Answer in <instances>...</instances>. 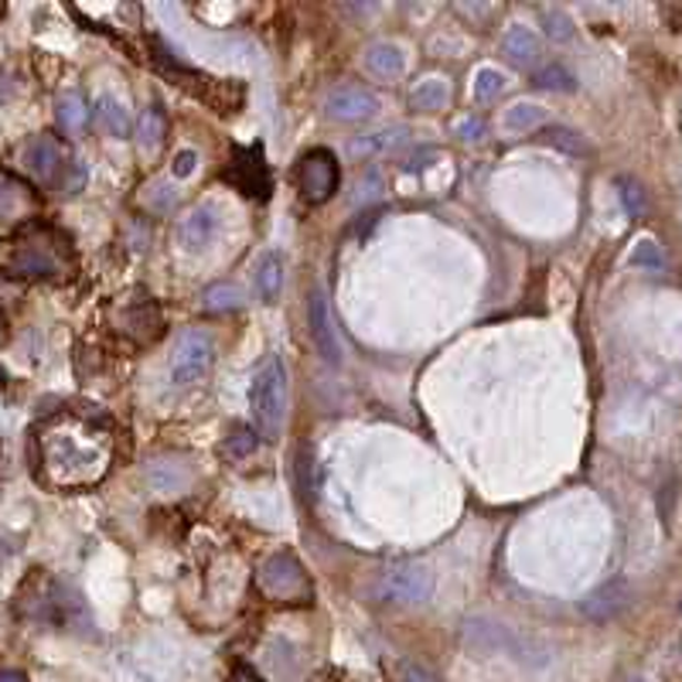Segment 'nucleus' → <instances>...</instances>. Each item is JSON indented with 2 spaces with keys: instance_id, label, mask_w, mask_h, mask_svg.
<instances>
[{
  "instance_id": "nucleus-24",
  "label": "nucleus",
  "mask_w": 682,
  "mask_h": 682,
  "mask_svg": "<svg viewBox=\"0 0 682 682\" xmlns=\"http://www.w3.org/2000/svg\"><path fill=\"white\" fill-rule=\"evenodd\" d=\"M546 124V109L536 106V103H515L508 113H505V127L515 130V134H526V130H536Z\"/></svg>"
},
{
  "instance_id": "nucleus-19",
  "label": "nucleus",
  "mask_w": 682,
  "mask_h": 682,
  "mask_svg": "<svg viewBox=\"0 0 682 682\" xmlns=\"http://www.w3.org/2000/svg\"><path fill=\"white\" fill-rule=\"evenodd\" d=\"M256 291L266 304L280 301V291H284V260L280 253H266L256 266Z\"/></svg>"
},
{
  "instance_id": "nucleus-25",
  "label": "nucleus",
  "mask_w": 682,
  "mask_h": 682,
  "mask_svg": "<svg viewBox=\"0 0 682 682\" xmlns=\"http://www.w3.org/2000/svg\"><path fill=\"white\" fill-rule=\"evenodd\" d=\"M175 202H178V195H175L171 181H150L147 188H140V206L150 209V212H157V216L171 212Z\"/></svg>"
},
{
  "instance_id": "nucleus-28",
  "label": "nucleus",
  "mask_w": 682,
  "mask_h": 682,
  "mask_svg": "<svg viewBox=\"0 0 682 682\" xmlns=\"http://www.w3.org/2000/svg\"><path fill=\"white\" fill-rule=\"evenodd\" d=\"M536 86L553 90V93H574V75L564 65H549V69L536 72Z\"/></svg>"
},
{
  "instance_id": "nucleus-34",
  "label": "nucleus",
  "mask_w": 682,
  "mask_h": 682,
  "mask_svg": "<svg viewBox=\"0 0 682 682\" xmlns=\"http://www.w3.org/2000/svg\"><path fill=\"white\" fill-rule=\"evenodd\" d=\"M546 140L549 144H559V147H567V150H584V144L580 140H574V134L570 130H559V127H553V130H546Z\"/></svg>"
},
{
  "instance_id": "nucleus-13",
  "label": "nucleus",
  "mask_w": 682,
  "mask_h": 682,
  "mask_svg": "<svg viewBox=\"0 0 682 682\" xmlns=\"http://www.w3.org/2000/svg\"><path fill=\"white\" fill-rule=\"evenodd\" d=\"M379 109L376 96L363 86H338L332 96H328V113L342 124H358V119H369L373 113Z\"/></svg>"
},
{
  "instance_id": "nucleus-30",
  "label": "nucleus",
  "mask_w": 682,
  "mask_h": 682,
  "mask_svg": "<svg viewBox=\"0 0 682 682\" xmlns=\"http://www.w3.org/2000/svg\"><path fill=\"white\" fill-rule=\"evenodd\" d=\"M225 458H232V461H243V458H250L253 451H256V433L253 430H235L229 440H225Z\"/></svg>"
},
{
  "instance_id": "nucleus-14",
  "label": "nucleus",
  "mask_w": 682,
  "mask_h": 682,
  "mask_svg": "<svg viewBox=\"0 0 682 682\" xmlns=\"http://www.w3.org/2000/svg\"><path fill=\"white\" fill-rule=\"evenodd\" d=\"M628 600H631V590H628V584L625 580H611V584H605V587H597L584 605H580V611L590 618V621H611V618H618L625 608H628Z\"/></svg>"
},
{
  "instance_id": "nucleus-4",
  "label": "nucleus",
  "mask_w": 682,
  "mask_h": 682,
  "mask_svg": "<svg viewBox=\"0 0 682 682\" xmlns=\"http://www.w3.org/2000/svg\"><path fill=\"white\" fill-rule=\"evenodd\" d=\"M256 590L273 600V605H307L311 580L301 567V559L291 549L270 553L256 570Z\"/></svg>"
},
{
  "instance_id": "nucleus-38",
  "label": "nucleus",
  "mask_w": 682,
  "mask_h": 682,
  "mask_svg": "<svg viewBox=\"0 0 682 682\" xmlns=\"http://www.w3.org/2000/svg\"><path fill=\"white\" fill-rule=\"evenodd\" d=\"M399 679H407V682H433V675H430V672L413 669V665H399Z\"/></svg>"
},
{
  "instance_id": "nucleus-2",
  "label": "nucleus",
  "mask_w": 682,
  "mask_h": 682,
  "mask_svg": "<svg viewBox=\"0 0 682 682\" xmlns=\"http://www.w3.org/2000/svg\"><path fill=\"white\" fill-rule=\"evenodd\" d=\"M0 266L14 280H69L75 273V250L62 229L28 225L14 235Z\"/></svg>"
},
{
  "instance_id": "nucleus-20",
  "label": "nucleus",
  "mask_w": 682,
  "mask_h": 682,
  "mask_svg": "<svg viewBox=\"0 0 682 682\" xmlns=\"http://www.w3.org/2000/svg\"><path fill=\"white\" fill-rule=\"evenodd\" d=\"M410 103H413V109H427V113H433V109H444V106L451 103V86L444 83V78L430 75V78H423V83H417V86H413Z\"/></svg>"
},
{
  "instance_id": "nucleus-35",
  "label": "nucleus",
  "mask_w": 682,
  "mask_h": 682,
  "mask_svg": "<svg viewBox=\"0 0 682 682\" xmlns=\"http://www.w3.org/2000/svg\"><path fill=\"white\" fill-rule=\"evenodd\" d=\"M373 198H379V175L376 171L366 175V185H358V206L373 202Z\"/></svg>"
},
{
  "instance_id": "nucleus-26",
  "label": "nucleus",
  "mask_w": 682,
  "mask_h": 682,
  "mask_svg": "<svg viewBox=\"0 0 682 682\" xmlns=\"http://www.w3.org/2000/svg\"><path fill=\"white\" fill-rule=\"evenodd\" d=\"M243 291H239L235 284H212L206 291V311L212 314H222V311H239L243 307Z\"/></svg>"
},
{
  "instance_id": "nucleus-9",
  "label": "nucleus",
  "mask_w": 682,
  "mask_h": 682,
  "mask_svg": "<svg viewBox=\"0 0 682 682\" xmlns=\"http://www.w3.org/2000/svg\"><path fill=\"white\" fill-rule=\"evenodd\" d=\"M24 168L38 185H55L59 178H65V171L72 168V160H69L59 137L42 134L24 147Z\"/></svg>"
},
{
  "instance_id": "nucleus-11",
  "label": "nucleus",
  "mask_w": 682,
  "mask_h": 682,
  "mask_svg": "<svg viewBox=\"0 0 682 682\" xmlns=\"http://www.w3.org/2000/svg\"><path fill=\"white\" fill-rule=\"evenodd\" d=\"M307 325H311V338L325 358L328 366H342V345H338V335H335V321H332V307H328V297L321 287L311 291V301H307Z\"/></svg>"
},
{
  "instance_id": "nucleus-16",
  "label": "nucleus",
  "mask_w": 682,
  "mask_h": 682,
  "mask_svg": "<svg viewBox=\"0 0 682 682\" xmlns=\"http://www.w3.org/2000/svg\"><path fill=\"white\" fill-rule=\"evenodd\" d=\"M502 49H505L508 62L518 69H533L539 62V38L529 28H508Z\"/></svg>"
},
{
  "instance_id": "nucleus-33",
  "label": "nucleus",
  "mask_w": 682,
  "mask_h": 682,
  "mask_svg": "<svg viewBox=\"0 0 682 682\" xmlns=\"http://www.w3.org/2000/svg\"><path fill=\"white\" fill-rule=\"evenodd\" d=\"M631 263H634V266H655V270H659V266H662V253L655 250V243H638Z\"/></svg>"
},
{
  "instance_id": "nucleus-39",
  "label": "nucleus",
  "mask_w": 682,
  "mask_h": 682,
  "mask_svg": "<svg viewBox=\"0 0 682 682\" xmlns=\"http://www.w3.org/2000/svg\"><path fill=\"white\" fill-rule=\"evenodd\" d=\"M0 682H28V675L18 669H0Z\"/></svg>"
},
{
  "instance_id": "nucleus-5",
  "label": "nucleus",
  "mask_w": 682,
  "mask_h": 682,
  "mask_svg": "<svg viewBox=\"0 0 682 682\" xmlns=\"http://www.w3.org/2000/svg\"><path fill=\"white\" fill-rule=\"evenodd\" d=\"M338 160L332 150L317 147V150H307L297 165V185H301V195L307 206H325L328 198L338 191Z\"/></svg>"
},
{
  "instance_id": "nucleus-23",
  "label": "nucleus",
  "mask_w": 682,
  "mask_h": 682,
  "mask_svg": "<svg viewBox=\"0 0 682 682\" xmlns=\"http://www.w3.org/2000/svg\"><path fill=\"white\" fill-rule=\"evenodd\" d=\"M96 124H99L109 137H127V134H130V116H127V109L119 106L113 96H103V99L96 103Z\"/></svg>"
},
{
  "instance_id": "nucleus-40",
  "label": "nucleus",
  "mask_w": 682,
  "mask_h": 682,
  "mask_svg": "<svg viewBox=\"0 0 682 682\" xmlns=\"http://www.w3.org/2000/svg\"><path fill=\"white\" fill-rule=\"evenodd\" d=\"M4 342H8V317L0 314V345H4Z\"/></svg>"
},
{
  "instance_id": "nucleus-10",
  "label": "nucleus",
  "mask_w": 682,
  "mask_h": 682,
  "mask_svg": "<svg viewBox=\"0 0 682 682\" xmlns=\"http://www.w3.org/2000/svg\"><path fill=\"white\" fill-rule=\"evenodd\" d=\"M38 216V195L34 188L0 168V229H18L28 225Z\"/></svg>"
},
{
  "instance_id": "nucleus-22",
  "label": "nucleus",
  "mask_w": 682,
  "mask_h": 682,
  "mask_svg": "<svg viewBox=\"0 0 682 682\" xmlns=\"http://www.w3.org/2000/svg\"><path fill=\"white\" fill-rule=\"evenodd\" d=\"M165 137H168V119H165V113H160L157 106L144 109L140 124H137V144H140L147 154H154L160 144H165Z\"/></svg>"
},
{
  "instance_id": "nucleus-36",
  "label": "nucleus",
  "mask_w": 682,
  "mask_h": 682,
  "mask_svg": "<svg viewBox=\"0 0 682 682\" xmlns=\"http://www.w3.org/2000/svg\"><path fill=\"white\" fill-rule=\"evenodd\" d=\"M195 165H198V154H195V150H181V154L175 157V175H178V178H188V175L195 171Z\"/></svg>"
},
{
  "instance_id": "nucleus-6",
  "label": "nucleus",
  "mask_w": 682,
  "mask_h": 682,
  "mask_svg": "<svg viewBox=\"0 0 682 682\" xmlns=\"http://www.w3.org/2000/svg\"><path fill=\"white\" fill-rule=\"evenodd\" d=\"M376 594L389 605H423L433 594V574L423 564H396L382 574Z\"/></svg>"
},
{
  "instance_id": "nucleus-17",
  "label": "nucleus",
  "mask_w": 682,
  "mask_h": 682,
  "mask_svg": "<svg viewBox=\"0 0 682 682\" xmlns=\"http://www.w3.org/2000/svg\"><path fill=\"white\" fill-rule=\"evenodd\" d=\"M55 119H59L62 134L78 137V134L86 130V124H90V106H86V99L78 96V93H62L59 103H55Z\"/></svg>"
},
{
  "instance_id": "nucleus-21",
  "label": "nucleus",
  "mask_w": 682,
  "mask_h": 682,
  "mask_svg": "<svg viewBox=\"0 0 682 682\" xmlns=\"http://www.w3.org/2000/svg\"><path fill=\"white\" fill-rule=\"evenodd\" d=\"M410 137L407 127H392V130H382V134H373V137H363V140H355L352 144V154L355 157H373V154H389L396 147H403Z\"/></svg>"
},
{
  "instance_id": "nucleus-37",
  "label": "nucleus",
  "mask_w": 682,
  "mask_h": 682,
  "mask_svg": "<svg viewBox=\"0 0 682 682\" xmlns=\"http://www.w3.org/2000/svg\"><path fill=\"white\" fill-rule=\"evenodd\" d=\"M225 682H263V679H260L250 665H235V669L229 672V679H225Z\"/></svg>"
},
{
  "instance_id": "nucleus-7",
  "label": "nucleus",
  "mask_w": 682,
  "mask_h": 682,
  "mask_svg": "<svg viewBox=\"0 0 682 682\" xmlns=\"http://www.w3.org/2000/svg\"><path fill=\"white\" fill-rule=\"evenodd\" d=\"M212 358H216V345L212 335L206 328H188L178 338V348L171 355V379L178 386H191L202 379L212 369Z\"/></svg>"
},
{
  "instance_id": "nucleus-12",
  "label": "nucleus",
  "mask_w": 682,
  "mask_h": 682,
  "mask_svg": "<svg viewBox=\"0 0 682 682\" xmlns=\"http://www.w3.org/2000/svg\"><path fill=\"white\" fill-rule=\"evenodd\" d=\"M116 328L127 338H134L137 345H150L160 338V332H165V317H160V307L150 297H140L116 314Z\"/></svg>"
},
{
  "instance_id": "nucleus-8",
  "label": "nucleus",
  "mask_w": 682,
  "mask_h": 682,
  "mask_svg": "<svg viewBox=\"0 0 682 682\" xmlns=\"http://www.w3.org/2000/svg\"><path fill=\"white\" fill-rule=\"evenodd\" d=\"M225 181L235 185L246 198L270 195V171L263 160V147H232V165L225 168Z\"/></svg>"
},
{
  "instance_id": "nucleus-29",
  "label": "nucleus",
  "mask_w": 682,
  "mask_h": 682,
  "mask_svg": "<svg viewBox=\"0 0 682 682\" xmlns=\"http://www.w3.org/2000/svg\"><path fill=\"white\" fill-rule=\"evenodd\" d=\"M618 188H621V202H625L628 216H634V219H646L649 202H646V191H641V185H638V181H631V178H621V181H618Z\"/></svg>"
},
{
  "instance_id": "nucleus-27",
  "label": "nucleus",
  "mask_w": 682,
  "mask_h": 682,
  "mask_svg": "<svg viewBox=\"0 0 682 682\" xmlns=\"http://www.w3.org/2000/svg\"><path fill=\"white\" fill-rule=\"evenodd\" d=\"M505 75L502 72H495V69H481L478 72V83H474V96H478V103H495L502 93H505Z\"/></svg>"
},
{
  "instance_id": "nucleus-31",
  "label": "nucleus",
  "mask_w": 682,
  "mask_h": 682,
  "mask_svg": "<svg viewBox=\"0 0 682 682\" xmlns=\"http://www.w3.org/2000/svg\"><path fill=\"white\" fill-rule=\"evenodd\" d=\"M543 24H546V34L553 38V42H570L574 34V21L564 14V11H543Z\"/></svg>"
},
{
  "instance_id": "nucleus-18",
  "label": "nucleus",
  "mask_w": 682,
  "mask_h": 682,
  "mask_svg": "<svg viewBox=\"0 0 682 682\" xmlns=\"http://www.w3.org/2000/svg\"><path fill=\"white\" fill-rule=\"evenodd\" d=\"M403 65H407L403 52H399L396 45H389V42H376L366 52V69L376 78H399V75H403Z\"/></svg>"
},
{
  "instance_id": "nucleus-32",
  "label": "nucleus",
  "mask_w": 682,
  "mask_h": 682,
  "mask_svg": "<svg viewBox=\"0 0 682 682\" xmlns=\"http://www.w3.org/2000/svg\"><path fill=\"white\" fill-rule=\"evenodd\" d=\"M454 137L464 140V144L481 140V137H485V119H481V116H461V119H454Z\"/></svg>"
},
{
  "instance_id": "nucleus-1",
  "label": "nucleus",
  "mask_w": 682,
  "mask_h": 682,
  "mask_svg": "<svg viewBox=\"0 0 682 682\" xmlns=\"http://www.w3.org/2000/svg\"><path fill=\"white\" fill-rule=\"evenodd\" d=\"M34 454L49 489H93L113 464V427L90 413H55L34 430Z\"/></svg>"
},
{
  "instance_id": "nucleus-15",
  "label": "nucleus",
  "mask_w": 682,
  "mask_h": 682,
  "mask_svg": "<svg viewBox=\"0 0 682 682\" xmlns=\"http://www.w3.org/2000/svg\"><path fill=\"white\" fill-rule=\"evenodd\" d=\"M216 229H219V219H216V212H212L209 206L191 209V212L185 216V222H181V243H185L188 250H202V246L212 243Z\"/></svg>"
},
{
  "instance_id": "nucleus-3",
  "label": "nucleus",
  "mask_w": 682,
  "mask_h": 682,
  "mask_svg": "<svg viewBox=\"0 0 682 682\" xmlns=\"http://www.w3.org/2000/svg\"><path fill=\"white\" fill-rule=\"evenodd\" d=\"M250 407H253V423H256V437L263 440H280L284 433V420H287V366L280 355H266L263 366L253 376V389H250Z\"/></svg>"
}]
</instances>
